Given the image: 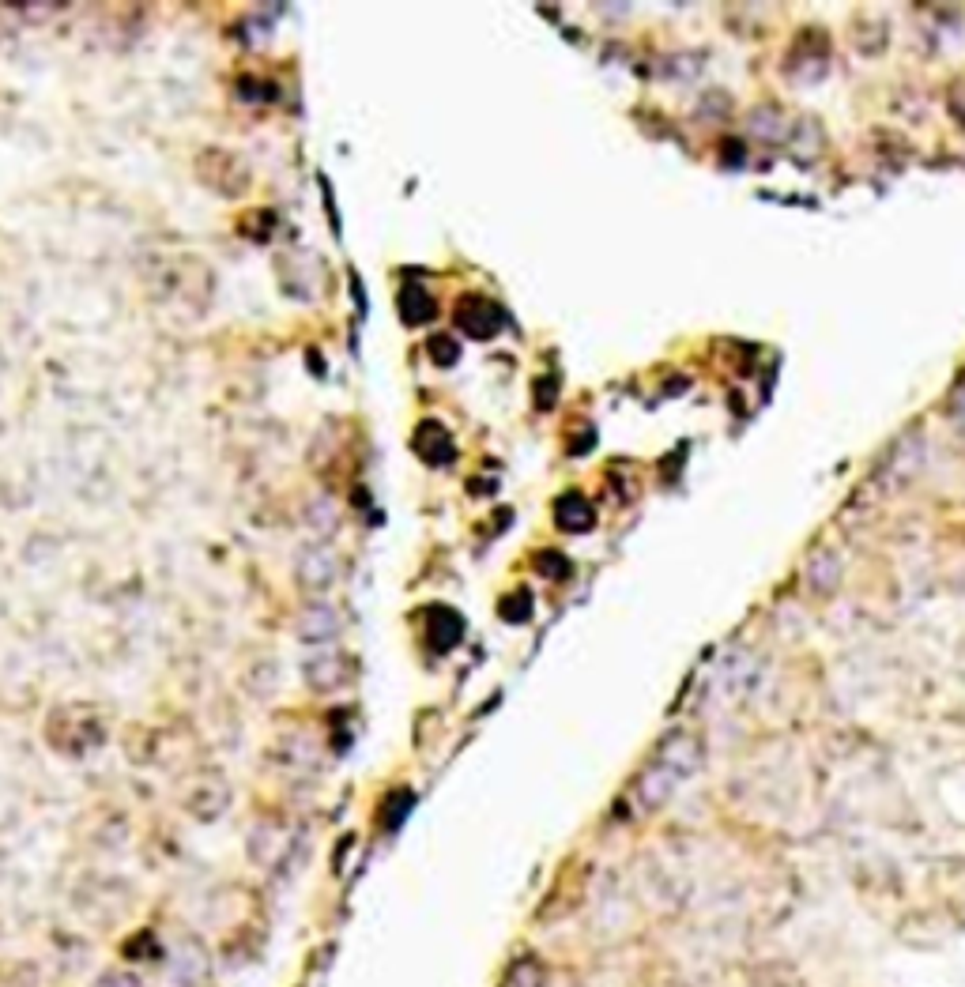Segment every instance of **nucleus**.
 I'll list each match as a JSON object with an SVG mask.
<instances>
[{"label":"nucleus","mask_w":965,"mask_h":987,"mask_svg":"<svg viewBox=\"0 0 965 987\" xmlns=\"http://www.w3.org/2000/svg\"><path fill=\"white\" fill-rule=\"evenodd\" d=\"M702 765V743L687 735V731H675L671 739L660 743V750L653 754V761L638 773V780L630 784L626 803L634 814H653L668 803L671 795L679 792Z\"/></svg>","instance_id":"nucleus-1"},{"label":"nucleus","mask_w":965,"mask_h":987,"mask_svg":"<svg viewBox=\"0 0 965 987\" xmlns=\"http://www.w3.org/2000/svg\"><path fill=\"white\" fill-rule=\"evenodd\" d=\"M174 980L185 987H200L204 984V976H208V954H204V946L193 939L178 942V950H174Z\"/></svg>","instance_id":"nucleus-2"},{"label":"nucleus","mask_w":965,"mask_h":987,"mask_svg":"<svg viewBox=\"0 0 965 987\" xmlns=\"http://www.w3.org/2000/svg\"><path fill=\"white\" fill-rule=\"evenodd\" d=\"M543 980H547V969L540 965V957H517L498 987H543Z\"/></svg>","instance_id":"nucleus-3"},{"label":"nucleus","mask_w":965,"mask_h":987,"mask_svg":"<svg viewBox=\"0 0 965 987\" xmlns=\"http://www.w3.org/2000/svg\"><path fill=\"white\" fill-rule=\"evenodd\" d=\"M558 513V524L566 528V532H581V528H589L592 524V505L581 498V494H566L562 502L555 505Z\"/></svg>","instance_id":"nucleus-4"},{"label":"nucleus","mask_w":965,"mask_h":987,"mask_svg":"<svg viewBox=\"0 0 965 987\" xmlns=\"http://www.w3.org/2000/svg\"><path fill=\"white\" fill-rule=\"evenodd\" d=\"M468 306V302H464ZM460 324L472 332L475 340H487L494 328H498V309L487 306V302H472V306L460 313Z\"/></svg>","instance_id":"nucleus-5"},{"label":"nucleus","mask_w":965,"mask_h":987,"mask_svg":"<svg viewBox=\"0 0 965 987\" xmlns=\"http://www.w3.org/2000/svg\"><path fill=\"white\" fill-rule=\"evenodd\" d=\"M837 573H841V566H837L834 554L826 558V551H818L815 558H811V566H807V584H811L815 592H830L837 584Z\"/></svg>","instance_id":"nucleus-6"},{"label":"nucleus","mask_w":965,"mask_h":987,"mask_svg":"<svg viewBox=\"0 0 965 987\" xmlns=\"http://www.w3.org/2000/svg\"><path fill=\"white\" fill-rule=\"evenodd\" d=\"M430 351H434V358H442L445 366H449V362H457V343L453 340H434L430 343Z\"/></svg>","instance_id":"nucleus-7"},{"label":"nucleus","mask_w":965,"mask_h":987,"mask_svg":"<svg viewBox=\"0 0 965 987\" xmlns=\"http://www.w3.org/2000/svg\"><path fill=\"white\" fill-rule=\"evenodd\" d=\"M95 987H136V980H132L129 972H110V976H102Z\"/></svg>","instance_id":"nucleus-8"}]
</instances>
